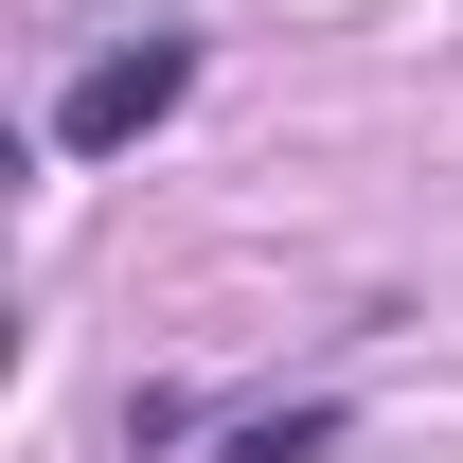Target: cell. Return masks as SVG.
Returning a JSON list of instances; mask_svg holds the SVG:
<instances>
[{"label": "cell", "mask_w": 463, "mask_h": 463, "mask_svg": "<svg viewBox=\"0 0 463 463\" xmlns=\"http://www.w3.org/2000/svg\"><path fill=\"white\" fill-rule=\"evenodd\" d=\"M321 446H339V410H268V428H232L214 463H321Z\"/></svg>", "instance_id": "cell-2"}, {"label": "cell", "mask_w": 463, "mask_h": 463, "mask_svg": "<svg viewBox=\"0 0 463 463\" xmlns=\"http://www.w3.org/2000/svg\"><path fill=\"white\" fill-rule=\"evenodd\" d=\"M178 90H196V36H143V54H90V71L54 90V143H71V161H125V143H143V125H161Z\"/></svg>", "instance_id": "cell-1"}]
</instances>
